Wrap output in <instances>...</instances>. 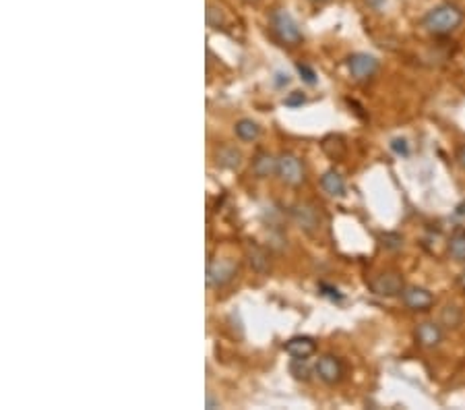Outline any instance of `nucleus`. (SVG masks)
<instances>
[{"mask_svg":"<svg viewBox=\"0 0 465 410\" xmlns=\"http://www.w3.org/2000/svg\"><path fill=\"white\" fill-rule=\"evenodd\" d=\"M461 23H464V11L451 2H443L439 6H434L424 17V27L434 36H446V34L455 31Z\"/></svg>","mask_w":465,"mask_h":410,"instance_id":"1","label":"nucleus"},{"mask_svg":"<svg viewBox=\"0 0 465 410\" xmlns=\"http://www.w3.org/2000/svg\"><path fill=\"white\" fill-rule=\"evenodd\" d=\"M271 25H273L275 36L288 46H298L302 42V31L298 27L296 19L286 11V9H275L271 13Z\"/></svg>","mask_w":465,"mask_h":410,"instance_id":"2","label":"nucleus"},{"mask_svg":"<svg viewBox=\"0 0 465 410\" xmlns=\"http://www.w3.org/2000/svg\"><path fill=\"white\" fill-rule=\"evenodd\" d=\"M292 216L296 220V224L308 235H317L323 226V214L318 212V207L310 201H298L292 207Z\"/></svg>","mask_w":465,"mask_h":410,"instance_id":"3","label":"nucleus"},{"mask_svg":"<svg viewBox=\"0 0 465 410\" xmlns=\"http://www.w3.org/2000/svg\"><path fill=\"white\" fill-rule=\"evenodd\" d=\"M277 174H279V178H281L286 185H290V187L302 185L304 178H306V176H304V166H302L300 158H296L294 153H288V151L279 153V158H277Z\"/></svg>","mask_w":465,"mask_h":410,"instance_id":"4","label":"nucleus"},{"mask_svg":"<svg viewBox=\"0 0 465 410\" xmlns=\"http://www.w3.org/2000/svg\"><path fill=\"white\" fill-rule=\"evenodd\" d=\"M370 290L379 297H399L405 290V284L399 272H381L370 280Z\"/></svg>","mask_w":465,"mask_h":410,"instance_id":"5","label":"nucleus"},{"mask_svg":"<svg viewBox=\"0 0 465 410\" xmlns=\"http://www.w3.org/2000/svg\"><path fill=\"white\" fill-rule=\"evenodd\" d=\"M348 68H350V75L356 79V81H368L377 75L379 71V61L372 56V54H366V52H356L348 58Z\"/></svg>","mask_w":465,"mask_h":410,"instance_id":"6","label":"nucleus"},{"mask_svg":"<svg viewBox=\"0 0 465 410\" xmlns=\"http://www.w3.org/2000/svg\"><path fill=\"white\" fill-rule=\"evenodd\" d=\"M236 276V263L230 260H215L207 265V284L211 288H224Z\"/></svg>","mask_w":465,"mask_h":410,"instance_id":"7","label":"nucleus"},{"mask_svg":"<svg viewBox=\"0 0 465 410\" xmlns=\"http://www.w3.org/2000/svg\"><path fill=\"white\" fill-rule=\"evenodd\" d=\"M315 371H317L318 379L325 381L327 386H335V384H339V381L343 379V373H345V371H343V363H341L339 359H335L333 354L320 357Z\"/></svg>","mask_w":465,"mask_h":410,"instance_id":"8","label":"nucleus"},{"mask_svg":"<svg viewBox=\"0 0 465 410\" xmlns=\"http://www.w3.org/2000/svg\"><path fill=\"white\" fill-rule=\"evenodd\" d=\"M403 302L407 309L412 311H428L434 304V297L430 290H426L422 286H405L403 290Z\"/></svg>","mask_w":465,"mask_h":410,"instance_id":"9","label":"nucleus"},{"mask_svg":"<svg viewBox=\"0 0 465 410\" xmlns=\"http://www.w3.org/2000/svg\"><path fill=\"white\" fill-rule=\"evenodd\" d=\"M416 340L424 348H437L443 342V329L434 322H424L416 327Z\"/></svg>","mask_w":465,"mask_h":410,"instance_id":"10","label":"nucleus"},{"mask_svg":"<svg viewBox=\"0 0 465 410\" xmlns=\"http://www.w3.org/2000/svg\"><path fill=\"white\" fill-rule=\"evenodd\" d=\"M317 350V342L310 336H294L286 342V352L294 359H308Z\"/></svg>","mask_w":465,"mask_h":410,"instance_id":"11","label":"nucleus"},{"mask_svg":"<svg viewBox=\"0 0 465 410\" xmlns=\"http://www.w3.org/2000/svg\"><path fill=\"white\" fill-rule=\"evenodd\" d=\"M246 257H249V265L253 267L256 274H261V276L269 274V270H271V260H269V251H267L265 247L251 242L249 249H246Z\"/></svg>","mask_w":465,"mask_h":410,"instance_id":"12","label":"nucleus"},{"mask_svg":"<svg viewBox=\"0 0 465 410\" xmlns=\"http://www.w3.org/2000/svg\"><path fill=\"white\" fill-rule=\"evenodd\" d=\"M320 187L323 191L331 197H343L345 195V180L338 170H327L320 178Z\"/></svg>","mask_w":465,"mask_h":410,"instance_id":"13","label":"nucleus"},{"mask_svg":"<svg viewBox=\"0 0 465 410\" xmlns=\"http://www.w3.org/2000/svg\"><path fill=\"white\" fill-rule=\"evenodd\" d=\"M253 173L256 174L258 178H269V176H273V174L277 173V158L265 153V151L256 153V158H254L253 162Z\"/></svg>","mask_w":465,"mask_h":410,"instance_id":"14","label":"nucleus"},{"mask_svg":"<svg viewBox=\"0 0 465 410\" xmlns=\"http://www.w3.org/2000/svg\"><path fill=\"white\" fill-rule=\"evenodd\" d=\"M242 164V153L236 148H221L217 150V166L226 168V170H236Z\"/></svg>","mask_w":465,"mask_h":410,"instance_id":"15","label":"nucleus"},{"mask_svg":"<svg viewBox=\"0 0 465 410\" xmlns=\"http://www.w3.org/2000/svg\"><path fill=\"white\" fill-rule=\"evenodd\" d=\"M234 130H236V137L242 139V141H254V139H258V135H261V127H258L254 121H251V118L238 121Z\"/></svg>","mask_w":465,"mask_h":410,"instance_id":"16","label":"nucleus"},{"mask_svg":"<svg viewBox=\"0 0 465 410\" xmlns=\"http://www.w3.org/2000/svg\"><path fill=\"white\" fill-rule=\"evenodd\" d=\"M449 255L459 263H465V230H455L449 238Z\"/></svg>","mask_w":465,"mask_h":410,"instance_id":"17","label":"nucleus"},{"mask_svg":"<svg viewBox=\"0 0 465 410\" xmlns=\"http://www.w3.org/2000/svg\"><path fill=\"white\" fill-rule=\"evenodd\" d=\"M323 151L329 155V158H333V160H339L343 153H345V143H343V139L341 137H335V135H331L329 139H325L323 141Z\"/></svg>","mask_w":465,"mask_h":410,"instance_id":"18","label":"nucleus"},{"mask_svg":"<svg viewBox=\"0 0 465 410\" xmlns=\"http://www.w3.org/2000/svg\"><path fill=\"white\" fill-rule=\"evenodd\" d=\"M292 375L296 377V379H302V381H308L310 379V367H308V363H306V359H294V363H292Z\"/></svg>","mask_w":465,"mask_h":410,"instance_id":"19","label":"nucleus"},{"mask_svg":"<svg viewBox=\"0 0 465 410\" xmlns=\"http://www.w3.org/2000/svg\"><path fill=\"white\" fill-rule=\"evenodd\" d=\"M205 17H207V25H209L211 29H219V27L224 25V13H221L217 6H213V4H209V6H207V13H205Z\"/></svg>","mask_w":465,"mask_h":410,"instance_id":"20","label":"nucleus"},{"mask_svg":"<svg viewBox=\"0 0 465 410\" xmlns=\"http://www.w3.org/2000/svg\"><path fill=\"white\" fill-rule=\"evenodd\" d=\"M296 71L300 73V77H302V81H304V83H308V86H317V73H315L310 66L298 63Z\"/></svg>","mask_w":465,"mask_h":410,"instance_id":"21","label":"nucleus"},{"mask_svg":"<svg viewBox=\"0 0 465 410\" xmlns=\"http://www.w3.org/2000/svg\"><path fill=\"white\" fill-rule=\"evenodd\" d=\"M443 322L449 325V327H451V325H453V327L459 325V322H461V313H459V309H457V307H446V309L443 311Z\"/></svg>","mask_w":465,"mask_h":410,"instance_id":"22","label":"nucleus"},{"mask_svg":"<svg viewBox=\"0 0 465 410\" xmlns=\"http://www.w3.org/2000/svg\"><path fill=\"white\" fill-rule=\"evenodd\" d=\"M304 102H306V96H304L302 91H292V93L283 100V104L290 106V108H298V106H302Z\"/></svg>","mask_w":465,"mask_h":410,"instance_id":"23","label":"nucleus"},{"mask_svg":"<svg viewBox=\"0 0 465 410\" xmlns=\"http://www.w3.org/2000/svg\"><path fill=\"white\" fill-rule=\"evenodd\" d=\"M391 150L395 151V153H399V155H409V145H407L405 139H393L391 141Z\"/></svg>","mask_w":465,"mask_h":410,"instance_id":"24","label":"nucleus"},{"mask_svg":"<svg viewBox=\"0 0 465 410\" xmlns=\"http://www.w3.org/2000/svg\"><path fill=\"white\" fill-rule=\"evenodd\" d=\"M382 240H385V245H387L389 249H399L403 245V238L399 237V235H385Z\"/></svg>","mask_w":465,"mask_h":410,"instance_id":"25","label":"nucleus"},{"mask_svg":"<svg viewBox=\"0 0 465 410\" xmlns=\"http://www.w3.org/2000/svg\"><path fill=\"white\" fill-rule=\"evenodd\" d=\"M320 288H325L327 292H323V294L329 297V299H333V301H341V299H343V294H339L338 288H331V286H327V284H320Z\"/></svg>","mask_w":465,"mask_h":410,"instance_id":"26","label":"nucleus"},{"mask_svg":"<svg viewBox=\"0 0 465 410\" xmlns=\"http://www.w3.org/2000/svg\"><path fill=\"white\" fill-rule=\"evenodd\" d=\"M288 83H290V75H288V73H277V75H275V86L283 87L288 86Z\"/></svg>","mask_w":465,"mask_h":410,"instance_id":"27","label":"nucleus"},{"mask_svg":"<svg viewBox=\"0 0 465 410\" xmlns=\"http://www.w3.org/2000/svg\"><path fill=\"white\" fill-rule=\"evenodd\" d=\"M457 162H459V166L465 170V145L464 148H459V151H457Z\"/></svg>","mask_w":465,"mask_h":410,"instance_id":"28","label":"nucleus"},{"mask_svg":"<svg viewBox=\"0 0 465 410\" xmlns=\"http://www.w3.org/2000/svg\"><path fill=\"white\" fill-rule=\"evenodd\" d=\"M215 404H217V402L213 400L211 394H207V409H215Z\"/></svg>","mask_w":465,"mask_h":410,"instance_id":"29","label":"nucleus"},{"mask_svg":"<svg viewBox=\"0 0 465 410\" xmlns=\"http://www.w3.org/2000/svg\"><path fill=\"white\" fill-rule=\"evenodd\" d=\"M459 284L465 288V274H461V278H459Z\"/></svg>","mask_w":465,"mask_h":410,"instance_id":"30","label":"nucleus"},{"mask_svg":"<svg viewBox=\"0 0 465 410\" xmlns=\"http://www.w3.org/2000/svg\"><path fill=\"white\" fill-rule=\"evenodd\" d=\"M310 2H315V4H320V2H327V0H310Z\"/></svg>","mask_w":465,"mask_h":410,"instance_id":"31","label":"nucleus"}]
</instances>
